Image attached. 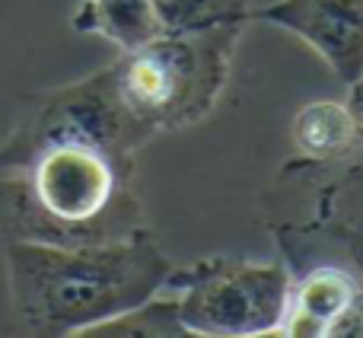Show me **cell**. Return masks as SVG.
Wrapping results in <instances>:
<instances>
[{
	"instance_id": "obj_1",
	"label": "cell",
	"mask_w": 363,
	"mask_h": 338,
	"mask_svg": "<svg viewBox=\"0 0 363 338\" xmlns=\"http://www.w3.org/2000/svg\"><path fill=\"white\" fill-rule=\"evenodd\" d=\"M150 141L108 64L26 93L0 138V243H108L147 227L138 153Z\"/></svg>"
},
{
	"instance_id": "obj_2",
	"label": "cell",
	"mask_w": 363,
	"mask_h": 338,
	"mask_svg": "<svg viewBox=\"0 0 363 338\" xmlns=\"http://www.w3.org/2000/svg\"><path fill=\"white\" fill-rule=\"evenodd\" d=\"M13 326L23 335L67 338L166 290L172 258L140 227L108 243H4Z\"/></svg>"
},
{
	"instance_id": "obj_3",
	"label": "cell",
	"mask_w": 363,
	"mask_h": 338,
	"mask_svg": "<svg viewBox=\"0 0 363 338\" xmlns=\"http://www.w3.org/2000/svg\"><path fill=\"white\" fill-rule=\"evenodd\" d=\"M242 29L163 32L108 64L115 93L153 138L198 125L223 96Z\"/></svg>"
},
{
	"instance_id": "obj_4",
	"label": "cell",
	"mask_w": 363,
	"mask_h": 338,
	"mask_svg": "<svg viewBox=\"0 0 363 338\" xmlns=\"http://www.w3.org/2000/svg\"><path fill=\"white\" fill-rule=\"evenodd\" d=\"M166 288L179 297L188 335L262 338L281 335L290 300V268L281 258H201L172 268Z\"/></svg>"
},
{
	"instance_id": "obj_5",
	"label": "cell",
	"mask_w": 363,
	"mask_h": 338,
	"mask_svg": "<svg viewBox=\"0 0 363 338\" xmlns=\"http://www.w3.org/2000/svg\"><path fill=\"white\" fill-rule=\"evenodd\" d=\"M281 185L303 192L300 214H274L268 233L290 275L315 262H338L363 278V160L315 166L290 160Z\"/></svg>"
},
{
	"instance_id": "obj_6",
	"label": "cell",
	"mask_w": 363,
	"mask_h": 338,
	"mask_svg": "<svg viewBox=\"0 0 363 338\" xmlns=\"http://www.w3.org/2000/svg\"><path fill=\"white\" fill-rule=\"evenodd\" d=\"M252 19L303 38L341 83L363 74V0H274Z\"/></svg>"
},
{
	"instance_id": "obj_7",
	"label": "cell",
	"mask_w": 363,
	"mask_h": 338,
	"mask_svg": "<svg viewBox=\"0 0 363 338\" xmlns=\"http://www.w3.org/2000/svg\"><path fill=\"white\" fill-rule=\"evenodd\" d=\"M363 278L338 262H315L290 275V300L281 335L360 338Z\"/></svg>"
},
{
	"instance_id": "obj_8",
	"label": "cell",
	"mask_w": 363,
	"mask_h": 338,
	"mask_svg": "<svg viewBox=\"0 0 363 338\" xmlns=\"http://www.w3.org/2000/svg\"><path fill=\"white\" fill-rule=\"evenodd\" d=\"M290 141L296 160L315 166H332L360 153V138L347 106L341 99H313L294 115Z\"/></svg>"
},
{
	"instance_id": "obj_9",
	"label": "cell",
	"mask_w": 363,
	"mask_h": 338,
	"mask_svg": "<svg viewBox=\"0 0 363 338\" xmlns=\"http://www.w3.org/2000/svg\"><path fill=\"white\" fill-rule=\"evenodd\" d=\"M70 23L83 36L106 38L118 48V55L163 36V23L153 0H83Z\"/></svg>"
},
{
	"instance_id": "obj_10",
	"label": "cell",
	"mask_w": 363,
	"mask_h": 338,
	"mask_svg": "<svg viewBox=\"0 0 363 338\" xmlns=\"http://www.w3.org/2000/svg\"><path fill=\"white\" fill-rule=\"evenodd\" d=\"M83 335L89 338H185V326L179 316V297H166L163 290L147 300L128 307L125 313L106 322H96Z\"/></svg>"
},
{
	"instance_id": "obj_11",
	"label": "cell",
	"mask_w": 363,
	"mask_h": 338,
	"mask_svg": "<svg viewBox=\"0 0 363 338\" xmlns=\"http://www.w3.org/2000/svg\"><path fill=\"white\" fill-rule=\"evenodd\" d=\"M163 32H194L211 26H245L252 19L249 0H153Z\"/></svg>"
},
{
	"instance_id": "obj_12",
	"label": "cell",
	"mask_w": 363,
	"mask_h": 338,
	"mask_svg": "<svg viewBox=\"0 0 363 338\" xmlns=\"http://www.w3.org/2000/svg\"><path fill=\"white\" fill-rule=\"evenodd\" d=\"M347 87H351V93H347L345 106L354 119V128H357V138H360V151H363V74L354 83H347Z\"/></svg>"
}]
</instances>
